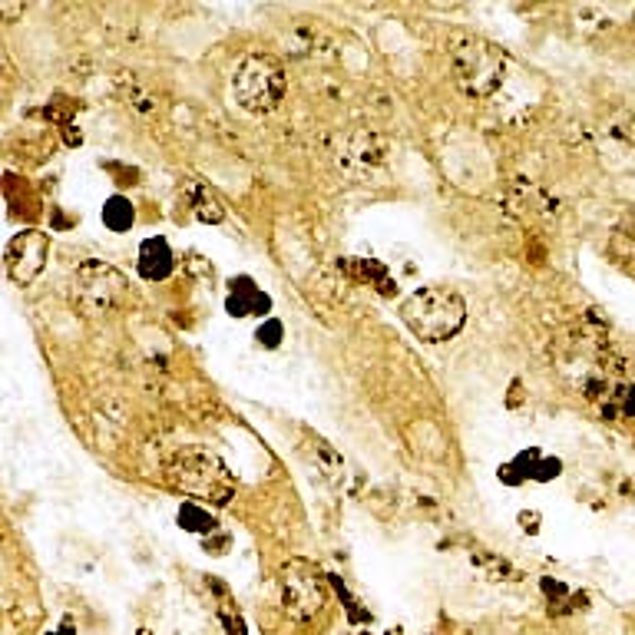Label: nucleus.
<instances>
[{
	"instance_id": "1",
	"label": "nucleus",
	"mask_w": 635,
	"mask_h": 635,
	"mask_svg": "<svg viewBox=\"0 0 635 635\" xmlns=\"http://www.w3.org/2000/svg\"><path fill=\"white\" fill-rule=\"evenodd\" d=\"M163 477L172 490L202 500L209 507H229L235 497V477L209 447H182L166 460Z\"/></svg>"
},
{
	"instance_id": "2",
	"label": "nucleus",
	"mask_w": 635,
	"mask_h": 635,
	"mask_svg": "<svg viewBox=\"0 0 635 635\" xmlns=\"http://www.w3.org/2000/svg\"><path fill=\"white\" fill-rule=\"evenodd\" d=\"M404 325L427 344H440L457 338L467 325V301L454 288L424 285L401 301Z\"/></svg>"
},
{
	"instance_id": "3",
	"label": "nucleus",
	"mask_w": 635,
	"mask_h": 635,
	"mask_svg": "<svg viewBox=\"0 0 635 635\" xmlns=\"http://www.w3.org/2000/svg\"><path fill=\"white\" fill-rule=\"evenodd\" d=\"M288 90L282 63L268 53H249L232 73V100L249 116H265L278 110Z\"/></svg>"
},
{
	"instance_id": "4",
	"label": "nucleus",
	"mask_w": 635,
	"mask_h": 635,
	"mask_svg": "<svg viewBox=\"0 0 635 635\" xmlns=\"http://www.w3.org/2000/svg\"><path fill=\"white\" fill-rule=\"evenodd\" d=\"M450 63H454L457 80L473 96H490L500 90L503 77H507V53L493 47L490 40L473 34H454L447 40Z\"/></svg>"
},
{
	"instance_id": "5",
	"label": "nucleus",
	"mask_w": 635,
	"mask_h": 635,
	"mask_svg": "<svg viewBox=\"0 0 635 635\" xmlns=\"http://www.w3.org/2000/svg\"><path fill=\"white\" fill-rule=\"evenodd\" d=\"M73 305L83 318L100 321L120 311L129 298V278L110 262H83L70 282Z\"/></svg>"
},
{
	"instance_id": "6",
	"label": "nucleus",
	"mask_w": 635,
	"mask_h": 635,
	"mask_svg": "<svg viewBox=\"0 0 635 635\" xmlns=\"http://www.w3.org/2000/svg\"><path fill=\"white\" fill-rule=\"evenodd\" d=\"M325 579L305 559H295L282 569V606L292 622H311L325 609Z\"/></svg>"
},
{
	"instance_id": "7",
	"label": "nucleus",
	"mask_w": 635,
	"mask_h": 635,
	"mask_svg": "<svg viewBox=\"0 0 635 635\" xmlns=\"http://www.w3.org/2000/svg\"><path fill=\"white\" fill-rule=\"evenodd\" d=\"M47 258H50L47 235L37 232V229L17 232L14 239L7 242V249H4L7 278L14 285H30L43 272V268H47Z\"/></svg>"
},
{
	"instance_id": "8",
	"label": "nucleus",
	"mask_w": 635,
	"mask_h": 635,
	"mask_svg": "<svg viewBox=\"0 0 635 635\" xmlns=\"http://www.w3.org/2000/svg\"><path fill=\"white\" fill-rule=\"evenodd\" d=\"M172 268H176V255H172L169 242L163 235H153V239L139 242V252H136V275L146 278V282H166L172 275Z\"/></svg>"
},
{
	"instance_id": "9",
	"label": "nucleus",
	"mask_w": 635,
	"mask_h": 635,
	"mask_svg": "<svg viewBox=\"0 0 635 635\" xmlns=\"http://www.w3.org/2000/svg\"><path fill=\"white\" fill-rule=\"evenodd\" d=\"M268 308H272V298H268L249 275H239V278H232V282H229V298H225V311H229L232 318L265 315Z\"/></svg>"
},
{
	"instance_id": "10",
	"label": "nucleus",
	"mask_w": 635,
	"mask_h": 635,
	"mask_svg": "<svg viewBox=\"0 0 635 635\" xmlns=\"http://www.w3.org/2000/svg\"><path fill=\"white\" fill-rule=\"evenodd\" d=\"M305 450H308V457L318 464V470L325 473V477H331V483L341 480L344 467H341V457L335 454V447H328L321 437H311V434H308V437H305Z\"/></svg>"
},
{
	"instance_id": "11",
	"label": "nucleus",
	"mask_w": 635,
	"mask_h": 635,
	"mask_svg": "<svg viewBox=\"0 0 635 635\" xmlns=\"http://www.w3.org/2000/svg\"><path fill=\"white\" fill-rule=\"evenodd\" d=\"M133 222H136V209H133V202H129L126 196H110V199H106V206H103V225H106V229L129 232V229H133Z\"/></svg>"
},
{
	"instance_id": "12",
	"label": "nucleus",
	"mask_w": 635,
	"mask_h": 635,
	"mask_svg": "<svg viewBox=\"0 0 635 635\" xmlns=\"http://www.w3.org/2000/svg\"><path fill=\"white\" fill-rule=\"evenodd\" d=\"M540 450H523V454H516L507 467H500V480L510 483V487H516V483L523 480H533V470L536 464H540Z\"/></svg>"
},
{
	"instance_id": "13",
	"label": "nucleus",
	"mask_w": 635,
	"mask_h": 635,
	"mask_svg": "<svg viewBox=\"0 0 635 635\" xmlns=\"http://www.w3.org/2000/svg\"><path fill=\"white\" fill-rule=\"evenodd\" d=\"M186 199H189V209L199 215L202 222H209V225H219L225 215H222V206L212 199V192L209 189H202V186H189L186 189Z\"/></svg>"
},
{
	"instance_id": "14",
	"label": "nucleus",
	"mask_w": 635,
	"mask_h": 635,
	"mask_svg": "<svg viewBox=\"0 0 635 635\" xmlns=\"http://www.w3.org/2000/svg\"><path fill=\"white\" fill-rule=\"evenodd\" d=\"M179 526L186 533H199V536H206V533H212L215 530V516L206 510V507H199V503H182L179 507Z\"/></svg>"
},
{
	"instance_id": "15",
	"label": "nucleus",
	"mask_w": 635,
	"mask_h": 635,
	"mask_svg": "<svg viewBox=\"0 0 635 635\" xmlns=\"http://www.w3.org/2000/svg\"><path fill=\"white\" fill-rule=\"evenodd\" d=\"M255 338H258V344H262V348H268V351L282 348V338H285L282 321H275V318L262 321V325H258V331H255Z\"/></svg>"
},
{
	"instance_id": "16",
	"label": "nucleus",
	"mask_w": 635,
	"mask_h": 635,
	"mask_svg": "<svg viewBox=\"0 0 635 635\" xmlns=\"http://www.w3.org/2000/svg\"><path fill=\"white\" fill-rule=\"evenodd\" d=\"M559 470H563L559 457H540V464H536V470H533V480L536 483H550V480L559 477Z\"/></svg>"
},
{
	"instance_id": "17",
	"label": "nucleus",
	"mask_w": 635,
	"mask_h": 635,
	"mask_svg": "<svg viewBox=\"0 0 635 635\" xmlns=\"http://www.w3.org/2000/svg\"><path fill=\"white\" fill-rule=\"evenodd\" d=\"M609 401H616L619 411L626 417H635V384H626V387H619V391H612Z\"/></svg>"
},
{
	"instance_id": "18",
	"label": "nucleus",
	"mask_w": 635,
	"mask_h": 635,
	"mask_svg": "<svg viewBox=\"0 0 635 635\" xmlns=\"http://www.w3.org/2000/svg\"><path fill=\"white\" fill-rule=\"evenodd\" d=\"M222 622H225V632L229 635H245V622L235 616V609L222 606Z\"/></svg>"
},
{
	"instance_id": "19",
	"label": "nucleus",
	"mask_w": 635,
	"mask_h": 635,
	"mask_svg": "<svg viewBox=\"0 0 635 635\" xmlns=\"http://www.w3.org/2000/svg\"><path fill=\"white\" fill-rule=\"evenodd\" d=\"M50 635H73V626H70V622H67V626H60L57 632H50Z\"/></svg>"
}]
</instances>
